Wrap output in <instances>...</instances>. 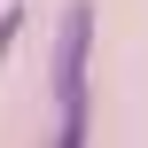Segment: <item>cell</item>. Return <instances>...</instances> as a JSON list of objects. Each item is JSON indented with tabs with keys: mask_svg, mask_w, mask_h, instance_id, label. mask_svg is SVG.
I'll list each match as a JSON object with an SVG mask.
<instances>
[{
	"mask_svg": "<svg viewBox=\"0 0 148 148\" xmlns=\"http://www.w3.org/2000/svg\"><path fill=\"white\" fill-rule=\"evenodd\" d=\"M86 55H94V8L70 0L62 8V47H55V101H62L55 148H86Z\"/></svg>",
	"mask_w": 148,
	"mask_h": 148,
	"instance_id": "cell-1",
	"label": "cell"
}]
</instances>
